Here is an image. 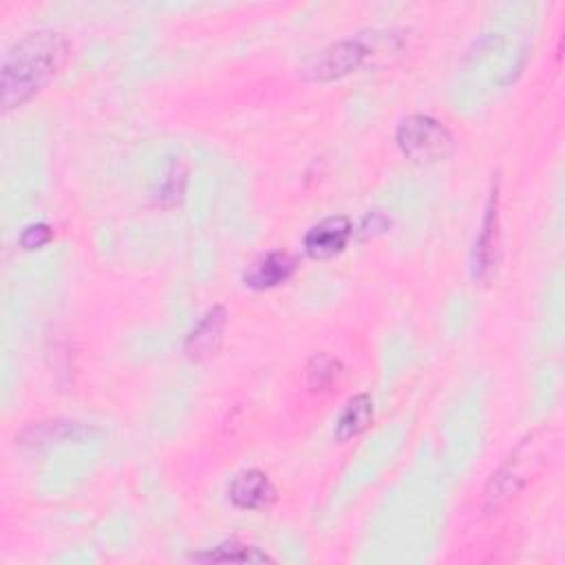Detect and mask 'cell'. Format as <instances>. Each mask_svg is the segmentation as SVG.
I'll return each mask as SVG.
<instances>
[{
  "mask_svg": "<svg viewBox=\"0 0 565 565\" xmlns=\"http://www.w3.org/2000/svg\"><path fill=\"white\" fill-rule=\"evenodd\" d=\"M227 499L241 510H263L276 501V486L267 472L258 468H247L234 475L227 486Z\"/></svg>",
  "mask_w": 565,
  "mask_h": 565,
  "instance_id": "52a82bcc",
  "label": "cell"
},
{
  "mask_svg": "<svg viewBox=\"0 0 565 565\" xmlns=\"http://www.w3.org/2000/svg\"><path fill=\"white\" fill-rule=\"evenodd\" d=\"M388 227H391V218H388L384 212L373 210V212H366V214L362 216V221H360L355 234H358V238L364 241V238H373V236H377V234H384Z\"/></svg>",
  "mask_w": 565,
  "mask_h": 565,
  "instance_id": "5bb4252c",
  "label": "cell"
},
{
  "mask_svg": "<svg viewBox=\"0 0 565 565\" xmlns=\"http://www.w3.org/2000/svg\"><path fill=\"white\" fill-rule=\"evenodd\" d=\"M51 238H53L51 225H46V223H31V225H26L22 230L18 243L24 249H38V247H44Z\"/></svg>",
  "mask_w": 565,
  "mask_h": 565,
  "instance_id": "9a60e30c",
  "label": "cell"
},
{
  "mask_svg": "<svg viewBox=\"0 0 565 565\" xmlns=\"http://www.w3.org/2000/svg\"><path fill=\"white\" fill-rule=\"evenodd\" d=\"M305 373H307V386L311 391H327L340 373V362L333 355L320 351L309 358Z\"/></svg>",
  "mask_w": 565,
  "mask_h": 565,
  "instance_id": "8fae6325",
  "label": "cell"
},
{
  "mask_svg": "<svg viewBox=\"0 0 565 565\" xmlns=\"http://www.w3.org/2000/svg\"><path fill=\"white\" fill-rule=\"evenodd\" d=\"M499 245H501V236H499V185H492L483 216H481V225L477 230L475 243H472V252H470V271L472 278L483 282L492 276V271L497 269L499 263Z\"/></svg>",
  "mask_w": 565,
  "mask_h": 565,
  "instance_id": "3957f363",
  "label": "cell"
},
{
  "mask_svg": "<svg viewBox=\"0 0 565 565\" xmlns=\"http://www.w3.org/2000/svg\"><path fill=\"white\" fill-rule=\"evenodd\" d=\"M294 271H296V258L287 252L274 249V252H267V254L258 256L245 269L243 282L249 289L265 291V289H274V287L287 282Z\"/></svg>",
  "mask_w": 565,
  "mask_h": 565,
  "instance_id": "ba28073f",
  "label": "cell"
},
{
  "mask_svg": "<svg viewBox=\"0 0 565 565\" xmlns=\"http://www.w3.org/2000/svg\"><path fill=\"white\" fill-rule=\"evenodd\" d=\"M185 188V172L181 170L179 163H172L163 177V183L159 188V199L163 203H177L183 194Z\"/></svg>",
  "mask_w": 565,
  "mask_h": 565,
  "instance_id": "4fadbf2b",
  "label": "cell"
},
{
  "mask_svg": "<svg viewBox=\"0 0 565 565\" xmlns=\"http://www.w3.org/2000/svg\"><path fill=\"white\" fill-rule=\"evenodd\" d=\"M196 563H274V558L256 545L241 543L238 539H227L205 552L190 554Z\"/></svg>",
  "mask_w": 565,
  "mask_h": 565,
  "instance_id": "9c48e42d",
  "label": "cell"
},
{
  "mask_svg": "<svg viewBox=\"0 0 565 565\" xmlns=\"http://www.w3.org/2000/svg\"><path fill=\"white\" fill-rule=\"evenodd\" d=\"M373 419V399L369 393H358L347 399L344 408L340 411L335 419V439L347 441L355 435H360Z\"/></svg>",
  "mask_w": 565,
  "mask_h": 565,
  "instance_id": "30bf717a",
  "label": "cell"
},
{
  "mask_svg": "<svg viewBox=\"0 0 565 565\" xmlns=\"http://www.w3.org/2000/svg\"><path fill=\"white\" fill-rule=\"evenodd\" d=\"M73 428H77V424H62V422H40L35 426H29L22 430L20 435V444L24 446H42V444H51L53 439H66L68 435H73Z\"/></svg>",
  "mask_w": 565,
  "mask_h": 565,
  "instance_id": "7c38bea8",
  "label": "cell"
},
{
  "mask_svg": "<svg viewBox=\"0 0 565 565\" xmlns=\"http://www.w3.org/2000/svg\"><path fill=\"white\" fill-rule=\"evenodd\" d=\"M351 236L353 223L347 216H327L307 230L302 247L309 258L329 260L344 252Z\"/></svg>",
  "mask_w": 565,
  "mask_h": 565,
  "instance_id": "5b68a950",
  "label": "cell"
},
{
  "mask_svg": "<svg viewBox=\"0 0 565 565\" xmlns=\"http://www.w3.org/2000/svg\"><path fill=\"white\" fill-rule=\"evenodd\" d=\"M227 327V311L221 305L210 307L199 320L196 324L190 329V333L185 335L183 342V351L192 362H205L210 358L216 355L221 342H223V333Z\"/></svg>",
  "mask_w": 565,
  "mask_h": 565,
  "instance_id": "8992f818",
  "label": "cell"
},
{
  "mask_svg": "<svg viewBox=\"0 0 565 565\" xmlns=\"http://www.w3.org/2000/svg\"><path fill=\"white\" fill-rule=\"evenodd\" d=\"M395 141L406 159L413 163H437L452 154V132L430 115H408L399 121Z\"/></svg>",
  "mask_w": 565,
  "mask_h": 565,
  "instance_id": "7a4b0ae2",
  "label": "cell"
},
{
  "mask_svg": "<svg viewBox=\"0 0 565 565\" xmlns=\"http://www.w3.org/2000/svg\"><path fill=\"white\" fill-rule=\"evenodd\" d=\"M68 42L62 33L40 29L22 35L2 57V106L18 108L40 93L64 66Z\"/></svg>",
  "mask_w": 565,
  "mask_h": 565,
  "instance_id": "6da1fadb",
  "label": "cell"
},
{
  "mask_svg": "<svg viewBox=\"0 0 565 565\" xmlns=\"http://www.w3.org/2000/svg\"><path fill=\"white\" fill-rule=\"evenodd\" d=\"M371 49L360 38H349L322 49L307 66V77L313 82L340 79L364 64Z\"/></svg>",
  "mask_w": 565,
  "mask_h": 565,
  "instance_id": "277c9868",
  "label": "cell"
}]
</instances>
